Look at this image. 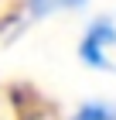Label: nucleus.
Returning a JSON list of instances; mask_svg holds the SVG:
<instances>
[{"mask_svg":"<svg viewBox=\"0 0 116 120\" xmlns=\"http://www.w3.org/2000/svg\"><path fill=\"white\" fill-rule=\"evenodd\" d=\"M85 41H89V45H96V48L113 45V41H116V28L109 24V21H96V24L89 28V34H85Z\"/></svg>","mask_w":116,"mask_h":120,"instance_id":"obj_1","label":"nucleus"},{"mask_svg":"<svg viewBox=\"0 0 116 120\" xmlns=\"http://www.w3.org/2000/svg\"><path fill=\"white\" fill-rule=\"evenodd\" d=\"M75 120H116V110H109L102 103H85V106L75 113Z\"/></svg>","mask_w":116,"mask_h":120,"instance_id":"obj_2","label":"nucleus"},{"mask_svg":"<svg viewBox=\"0 0 116 120\" xmlns=\"http://www.w3.org/2000/svg\"><path fill=\"white\" fill-rule=\"evenodd\" d=\"M48 10H58V0H31V14L34 17H45Z\"/></svg>","mask_w":116,"mask_h":120,"instance_id":"obj_3","label":"nucleus"},{"mask_svg":"<svg viewBox=\"0 0 116 120\" xmlns=\"http://www.w3.org/2000/svg\"><path fill=\"white\" fill-rule=\"evenodd\" d=\"M58 7H85V0H58Z\"/></svg>","mask_w":116,"mask_h":120,"instance_id":"obj_4","label":"nucleus"}]
</instances>
